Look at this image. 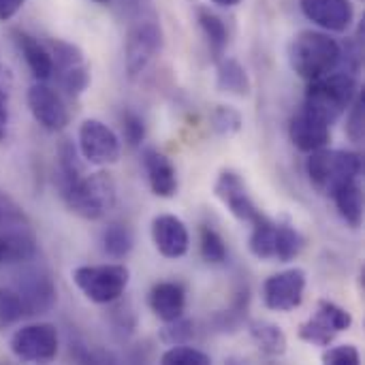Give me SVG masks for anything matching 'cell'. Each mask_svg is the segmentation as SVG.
<instances>
[{"label": "cell", "instance_id": "6da1fadb", "mask_svg": "<svg viewBox=\"0 0 365 365\" xmlns=\"http://www.w3.org/2000/svg\"><path fill=\"white\" fill-rule=\"evenodd\" d=\"M342 45L327 32L302 30L289 45V64L306 81H314L340 66Z\"/></svg>", "mask_w": 365, "mask_h": 365}, {"label": "cell", "instance_id": "7a4b0ae2", "mask_svg": "<svg viewBox=\"0 0 365 365\" xmlns=\"http://www.w3.org/2000/svg\"><path fill=\"white\" fill-rule=\"evenodd\" d=\"M306 175L314 190L331 197L342 184L351 180H361L364 158L349 150H314L306 160Z\"/></svg>", "mask_w": 365, "mask_h": 365}, {"label": "cell", "instance_id": "3957f363", "mask_svg": "<svg viewBox=\"0 0 365 365\" xmlns=\"http://www.w3.org/2000/svg\"><path fill=\"white\" fill-rule=\"evenodd\" d=\"M308 83L304 105L325 118L331 126L346 113L359 92L357 77L338 68Z\"/></svg>", "mask_w": 365, "mask_h": 365}, {"label": "cell", "instance_id": "277c9868", "mask_svg": "<svg viewBox=\"0 0 365 365\" xmlns=\"http://www.w3.org/2000/svg\"><path fill=\"white\" fill-rule=\"evenodd\" d=\"M115 182L109 173L96 171L90 175H81L64 195L68 210L86 220H101L115 205Z\"/></svg>", "mask_w": 365, "mask_h": 365}, {"label": "cell", "instance_id": "5b68a950", "mask_svg": "<svg viewBox=\"0 0 365 365\" xmlns=\"http://www.w3.org/2000/svg\"><path fill=\"white\" fill-rule=\"evenodd\" d=\"M73 282L86 299L94 304H113L124 295L130 282V269L122 263L81 265L73 269Z\"/></svg>", "mask_w": 365, "mask_h": 365}, {"label": "cell", "instance_id": "8992f818", "mask_svg": "<svg viewBox=\"0 0 365 365\" xmlns=\"http://www.w3.org/2000/svg\"><path fill=\"white\" fill-rule=\"evenodd\" d=\"M11 353L19 361L28 364H47L58 355V329L49 323L26 325L11 336Z\"/></svg>", "mask_w": 365, "mask_h": 365}, {"label": "cell", "instance_id": "52a82bcc", "mask_svg": "<svg viewBox=\"0 0 365 365\" xmlns=\"http://www.w3.org/2000/svg\"><path fill=\"white\" fill-rule=\"evenodd\" d=\"M353 325V314L329 299H321L317 314L299 327V338L314 346H329L334 338L349 331Z\"/></svg>", "mask_w": 365, "mask_h": 365}, {"label": "cell", "instance_id": "ba28073f", "mask_svg": "<svg viewBox=\"0 0 365 365\" xmlns=\"http://www.w3.org/2000/svg\"><path fill=\"white\" fill-rule=\"evenodd\" d=\"M163 49V30L156 21L145 19L130 28L124 47V62L130 77H137Z\"/></svg>", "mask_w": 365, "mask_h": 365}, {"label": "cell", "instance_id": "9c48e42d", "mask_svg": "<svg viewBox=\"0 0 365 365\" xmlns=\"http://www.w3.org/2000/svg\"><path fill=\"white\" fill-rule=\"evenodd\" d=\"M79 154L90 165H113L120 158V139L101 120H83L79 126Z\"/></svg>", "mask_w": 365, "mask_h": 365}, {"label": "cell", "instance_id": "30bf717a", "mask_svg": "<svg viewBox=\"0 0 365 365\" xmlns=\"http://www.w3.org/2000/svg\"><path fill=\"white\" fill-rule=\"evenodd\" d=\"M306 293V272L302 267L274 274L263 284V302L269 310L291 312L302 306Z\"/></svg>", "mask_w": 365, "mask_h": 365}, {"label": "cell", "instance_id": "8fae6325", "mask_svg": "<svg viewBox=\"0 0 365 365\" xmlns=\"http://www.w3.org/2000/svg\"><path fill=\"white\" fill-rule=\"evenodd\" d=\"M28 107H30V113L32 118L38 122L41 128L49 130V133H58V130H64L71 115H68V109L62 101V96L51 88L47 86L45 81H36L28 88Z\"/></svg>", "mask_w": 365, "mask_h": 365}, {"label": "cell", "instance_id": "7c38bea8", "mask_svg": "<svg viewBox=\"0 0 365 365\" xmlns=\"http://www.w3.org/2000/svg\"><path fill=\"white\" fill-rule=\"evenodd\" d=\"M214 195L216 199L242 222H257L263 214L257 207V203L252 201V197L248 195V188L244 184V180L235 173V171H222L214 184Z\"/></svg>", "mask_w": 365, "mask_h": 365}, {"label": "cell", "instance_id": "4fadbf2b", "mask_svg": "<svg viewBox=\"0 0 365 365\" xmlns=\"http://www.w3.org/2000/svg\"><path fill=\"white\" fill-rule=\"evenodd\" d=\"M289 137L297 150L310 154L314 150L327 148L331 139V124L325 118H321L317 111H312L310 107L302 105V109L291 118Z\"/></svg>", "mask_w": 365, "mask_h": 365}, {"label": "cell", "instance_id": "5bb4252c", "mask_svg": "<svg viewBox=\"0 0 365 365\" xmlns=\"http://www.w3.org/2000/svg\"><path fill=\"white\" fill-rule=\"evenodd\" d=\"M15 291L21 297L26 317L47 314L53 308L56 297H58L53 280L43 269H28V272H24Z\"/></svg>", "mask_w": 365, "mask_h": 365}, {"label": "cell", "instance_id": "9a60e30c", "mask_svg": "<svg viewBox=\"0 0 365 365\" xmlns=\"http://www.w3.org/2000/svg\"><path fill=\"white\" fill-rule=\"evenodd\" d=\"M302 13L327 32H346L355 19L351 0H299Z\"/></svg>", "mask_w": 365, "mask_h": 365}, {"label": "cell", "instance_id": "2e32d148", "mask_svg": "<svg viewBox=\"0 0 365 365\" xmlns=\"http://www.w3.org/2000/svg\"><path fill=\"white\" fill-rule=\"evenodd\" d=\"M152 240L165 259H182L188 252V229L173 214H160L152 220Z\"/></svg>", "mask_w": 365, "mask_h": 365}, {"label": "cell", "instance_id": "e0dca14e", "mask_svg": "<svg viewBox=\"0 0 365 365\" xmlns=\"http://www.w3.org/2000/svg\"><path fill=\"white\" fill-rule=\"evenodd\" d=\"M143 167H145V173H148L150 188H152V192L156 197L171 199L178 192L175 167L171 165V160L163 152H158L154 148L143 150Z\"/></svg>", "mask_w": 365, "mask_h": 365}, {"label": "cell", "instance_id": "ac0fdd59", "mask_svg": "<svg viewBox=\"0 0 365 365\" xmlns=\"http://www.w3.org/2000/svg\"><path fill=\"white\" fill-rule=\"evenodd\" d=\"M150 310L163 323L184 317L186 310V291L180 282H158L148 297Z\"/></svg>", "mask_w": 365, "mask_h": 365}, {"label": "cell", "instance_id": "d6986e66", "mask_svg": "<svg viewBox=\"0 0 365 365\" xmlns=\"http://www.w3.org/2000/svg\"><path fill=\"white\" fill-rule=\"evenodd\" d=\"M15 36V43L30 68V73L34 75L36 81H47L49 77H53V58H51V51L38 43V38H34L32 34L28 32H21V30H15L13 32Z\"/></svg>", "mask_w": 365, "mask_h": 365}, {"label": "cell", "instance_id": "ffe728a7", "mask_svg": "<svg viewBox=\"0 0 365 365\" xmlns=\"http://www.w3.org/2000/svg\"><path fill=\"white\" fill-rule=\"evenodd\" d=\"M216 88L225 94L231 96H248L250 94V77L246 73V68L235 60V58H220L216 62Z\"/></svg>", "mask_w": 365, "mask_h": 365}, {"label": "cell", "instance_id": "44dd1931", "mask_svg": "<svg viewBox=\"0 0 365 365\" xmlns=\"http://www.w3.org/2000/svg\"><path fill=\"white\" fill-rule=\"evenodd\" d=\"M336 207H338V214L342 216V220L357 229L361 227V220H364V192H361V184L359 180H351L346 184H342L334 195H331Z\"/></svg>", "mask_w": 365, "mask_h": 365}, {"label": "cell", "instance_id": "7402d4cb", "mask_svg": "<svg viewBox=\"0 0 365 365\" xmlns=\"http://www.w3.org/2000/svg\"><path fill=\"white\" fill-rule=\"evenodd\" d=\"M36 255L32 235L26 229L0 233V265L4 263H24Z\"/></svg>", "mask_w": 365, "mask_h": 365}, {"label": "cell", "instance_id": "603a6c76", "mask_svg": "<svg viewBox=\"0 0 365 365\" xmlns=\"http://www.w3.org/2000/svg\"><path fill=\"white\" fill-rule=\"evenodd\" d=\"M248 334L252 338V342L269 357H282L287 353V336L282 331V327H278L276 323L269 321H252L248 325Z\"/></svg>", "mask_w": 365, "mask_h": 365}, {"label": "cell", "instance_id": "cb8c5ba5", "mask_svg": "<svg viewBox=\"0 0 365 365\" xmlns=\"http://www.w3.org/2000/svg\"><path fill=\"white\" fill-rule=\"evenodd\" d=\"M197 19H199V26H201V30H203V34H205V38H207L212 58L218 62V60L222 58V53H225V49H227V41H229L227 26H225V21H222L216 13H212V11L205 9V6H199Z\"/></svg>", "mask_w": 365, "mask_h": 365}, {"label": "cell", "instance_id": "d4e9b609", "mask_svg": "<svg viewBox=\"0 0 365 365\" xmlns=\"http://www.w3.org/2000/svg\"><path fill=\"white\" fill-rule=\"evenodd\" d=\"M83 175V165L79 160V152L73 143L64 141L58 150V169H56V184L60 188V195H64L79 178Z\"/></svg>", "mask_w": 365, "mask_h": 365}, {"label": "cell", "instance_id": "484cf974", "mask_svg": "<svg viewBox=\"0 0 365 365\" xmlns=\"http://www.w3.org/2000/svg\"><path fill=\"white\" fill-rule=\"evenodd\" d=\"M276 231L278 222L269 220L267 216H261L257 222H252V233H250V252L257 259H276Z\"/></svg>", "mask_w": 365, "mask_h": 365}, {"label": "cell", "instance_id": "4316f807", "mask_svg": "<svg viewBox=\"0 0 365 365\" xmlns=\"http://www.w3.org/2000/svg\"><path fill=\"white\" fill-rule=\"evenodd\" d=\"M101 242H103L105 255L111 257V259H115V261L126 259L133 252V246H135L133 231L126 225H122V222L107 225L105 231H103V235H101Z\"/></svg>", "mask_w": 365, "mask_h": 365}, {"label": "cell", "instance_id": "83f0119b", "mask_svg": "<svg viewBox=\"0 0 365 365\" xmlns=\"http://www.w3.org/2000/svg\"><path fill=\"white\" fill-rule=\"evenodd\" d=\"M53 73L58 75L60 88H62L71 98L81 96V94L88 90V86H90V71H88L86 62H77V64L58 68V71H53Z\"/></svg>", "mask_w": 365, "mask_h": 365}, {"label": "cell", "instance_id": "f1b7e54d", "mask_svg": "<svg viewBox=\"0 0 365 365\" xmlns=\"http://www.w3.org/2000/svg\"><path fill=\"white\" fill-rule=\"evenodd\" d=\"M304 250V237L291 225H278L276 231V261L289 263Z\"/></svg>", "mask_w": 365, "mask_h": 365}, {"label": "cell", "instance_id": "f546056e", "mask_svg": "<svg viewBox=\"0 0 365 365\" xmlns=\"http://www.w3.org/2000/svg\"><path fill=\"white\" fill-rule=\"evenodd\" d=\"M201 257L210 265H220L227 261V244L222 235L207 225L201 229Z\"/></svg>", "mask_w": 365, "mask_h": 365}, {"label": "cell", "instance_id": "4dcf8cb0", "mask_svg": "<svg viewBox=\"0 0 365 365\" xmlns=\"http://www.w3.org/2000/svg\"><path fill=\"white\" fill-rule=\"evenodd\" d=\"M24 317H26V310L17 291L0 287V329L19 323Z\"/></svg>", "mask_w": 365, "mask_h": 365}, {"label": "cell", "instance_id": "1f68e13d", "mask_svg": "<svg viewBox=\"0 0 365 365\" xmlns=\"http://www.w3.org/2000/svg\"><path fill=\"white\" fill-rule=\"evenodd\" d=\"M212 126L220 137H233L242 130L244 118L235 107L229 105H218L212 113Z\"/></svg>", "mask_w": 365, "mask_h": 365}, {"label": "cell", "instance_id": "d6a6232c", "mask_svg": "<svg viewBox=\"0 0 365 365\" xmlns=\"http://www.w3.org/2000/svg\"><path fill=\"white\" fill-rule=\"evenodd\" d=\"M192 336H195V325H192V321H188V319H184V317L165 323V327H163L160 334H158L160 342L167 344V346L188 344V342L192 340Z\"/></svg>", "mask_w": 365, "mask_h": 365}, {"label": "cell", "instance_id": "836d02e7", "mask_svg": "<svg viewBox=\"0 0 365 365\" xmlns=\"http://www.w3.org/2000/svg\"><path fill=\"white\" fill-rule=\"evenodd\" d=\"M160 361L165 365H207L212 364L210 355H205L203 351L199 349H192V346H186V344H178V346H171L163 357Z\"/></svg>", "mask_w": 365, "mask_h": 365}, {"label": "cell", "instance_id": "e575fe53", "mask_svg": "<svg viewBox=\"0 0 365 365\" xmlns=\"http://www.w3.org/2000/svg\"><path fill=\"white\" fill-rule=\"evenodd\" d=\"M349 111V120H346V133L351 137V141L355 143H361L364 141L365 133V92H357L355 101L351 103V107L346 109Z\"/></svg>", "mask_w": 365, "mask_h": 365}, {"label": "cell", "instance_id": "d590c367", "mask_svg": "<svg viewBox=\"0 0 365 365\" xmlns=\"http://www.w3.org/2000/svg\"><path fill=\"white\" fill-rule=\"evenodd\" d=\"M321 361L327 365H359L361 364V355H359L357 346H353V344H340V346L327 349L321 355Z\"/></svg>", "mask_w": 365, "mask_h": 365}, {"label": "cell", "instance_id": "8d00e7d4", "mask_svg": "<svg viewBox=\"0 0 365 365\" xmlns=\"http://www.w3.org/2000/svg\"><path fill=\"white\" fill-rule=\"evenodd\" d=\"M122 128H124L126 141H128L133 148L141 145V141L145 139V124H143V120H141L135 111H126V113L122 115Z\"/></svg>", "mask_w": 365, "mask_h": 365}, {"label": "cell", "instance_id": "74e56055", "mask_svg": "<svg viewBox=\"0 0 365 365\" xmlns=\"http://www.w3.org/2000/svg\"><path fill=\"white\" fill-rule=\"evenodd\" d=\"M26 4V0H0V21H9L19 13V9Z\"/></svg>", "mask_w": 365, "mask_h": 365}, {"label": "cell", "instance_id": "f35d334b", "mask_svg": "<svg viewBox=\"0 0 365 365\" xmlns=\"http://www.w3.org/2000/svg\"><path fill=\"white\" fill-rule=\"evenodd\" d=\"M6 126H9V98L6 92L0 88V141L6 139Z\"/></svg>", "mask_w": 365, "mask_h": 365}, {"label": "cell", "instance_id": "ab89813d", "mask_svg": "<svg viewBox=\"0 0 365 365\" xmlns=\"http://www.w3.org/2000/svg\"><path fill=\"white\" fill-rule=\"evenodd\" d=\"M214 4H218V6H237L242 0H212Z\"/></svg>", "mask_w": 365, "mask_h": 365}, {"label": "cell", "instance_id": "60d3db41", "mask_svg": "<svg viewBox=\"0 0 365 365\" xmlns=\"http://www.w3.org/2000/svg\"><path fill=\"white\" fill-rule=\"evenodd\" d=\"M94 2H109V0H94Z\"/></svg>", "mask_w": 365, "mask_h": 365}]
</instances>
